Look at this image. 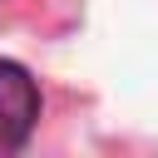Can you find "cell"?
Returning a JSON list of instances; mask_svg holds the SVG:
<instances>
[{"label":"cell","instance_id":"cell-1","mask_svg":"<svg viewBox=\"0 0 158 158\" xmlns=\"http://www.w3.org/2000/svg\"><path fill=\"white\" fill-rule=\"evenodd\" d=\"M35 123H40V84L30 79L25 64L0 59V153L25 148Z\"/></svg>","mask_w":158,"mask_h":158}]
</instances>
